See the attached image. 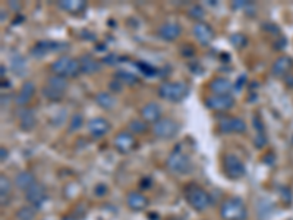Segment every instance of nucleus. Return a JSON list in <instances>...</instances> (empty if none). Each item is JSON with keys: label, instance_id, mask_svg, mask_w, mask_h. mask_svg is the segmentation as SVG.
Masks as SVG:
<instances>
[{"label": "nucleus", "instance_id": "1", "mask_svg": "<svg viewBox=\"0 0 293 220\" xmlns=\"http://www.w3.org/2000/svg\"><path fill=\"white\" fill-rule=\"evenodd\" d=\"M183 197L188 201V204L196 211H205L211 204V198H210L208 192L194 182L185 185Z\"/></svg>", "mask_w": 293, "mask_h": 220}, {"label": "nucleus", "instance_id": "2", "mask_svg": "<svg viewBox=\"0 0 293 220\" xmlns=\"http://www.w3.org/2000/svg\"><path fill=\"white\" fill-rule=\"evenodd\" d=\"M220 217L223 220H248L246 204L239 197H230L220 205Z\"/></svg>", "mask_w": 293, "mask_h": 220}, {"label": "nucleus", "instance_id": "3", "mask_svg": "<svg viewBox=\"0 0 293 220\" xmlns=\"http://www.w3.org/2000/svg\"><path fill=\"white\" fill-rule=\"evenodd\" d=\"M166 166L172 173H176V175H186V173L192 172V169H194L191 157L185 151H182L180 145H176L173 151L169 154V157L166 160Z\"/></svg>", "mask_w": 293, "mask_h": 220}, {"label": "nucleus", "instance_id": "4", "mask_svg": "<svg viewBox=\"0 0 293 220\" xmlns=\"http://www.w3.org/2000/svg\"><path fill=\"white\" fill-rule=\"evenodd\" d=\"M189 94V85L186 82H163L158 87V96L160 99L170 103H179L185 100Z\"/></svg>", "mask_w": 293, "mask_h": 220}, {"label": "nucleus", "instance_id": "5", "mask_svg": "<svg viewBox=\"0 0 293 220\" xmlns=\"http://www.w3.org/2000/svg\"><path fill=\"white\" fill-rule=\"evenodd\" d=\"M55 75L63 77V78H75L81 74V65L79 59L71 58V56H62L55 60L50 66Z\"/></svg>", "mask_w": 293, "mask_h": 220}, {"label": "nucleus", "instance_id": "6", "mask_svg": "<svg viewBox=\"0 0 293 220\" xmlns=\"http://www.w3.org/2000/svg\"><path fill=\"white\" fill-rule=\"evenodd\" d=\"M223 172L224 175L232 180L242 179L246 173L245 163L240 160L233 153H227L223 157Z\"/></svg>", "mask_w": 293, "mask_h": 220}, {"label": "nucleus", "instance_id": "7", "mask_svg": "<svg viewBox=\"0 0 293 220\" xmlns=\"http://www.w3.org/2000/svg\"><path fill=\"white\" fill-rule=\"evenodd\" d=\"M151 131H153V134H154L156 138H160V140H172V138H175L176 135L179 134L180 125L175 119L161 118L158 122H156L153 125V129Z\"/></svg>", "mask_w": 293, "mask_h": 220}, {"label": "nucleus", "instance_id": "8", "mask_svg": "<svg viewBox=\"0 0 293 220\" xmlns=\"http://www.w3.org/2000/svg\"><path fill=\"white\" fill-rule=\"evenodd\" d=\"M234 97L232 94H213L205 99V106L210 110L227 112L234 106Z\"/></svg>", "mask_w": 293, "mask_h": 220}, {"label": "nucleus", "instance_id": "9", "mask_svg": "<svg viewBox=\"0 0 293 220\" xmlns=\"http://www.w3.org/2000/svg\"><path fill=\"white\" fill-rule=\"evenodd\" d=\"M248 129L246 122L242 118H221L218 120V131L221 134H245Z\"/></svg>", "mask_w": 293, "mask_h": 220}, {"label": "nucleus", "instance_id": "10", "mask_svg": "<svg viewBox=\"0 0 293 220\" xmlns=\"http://www.w3.org/2000/svg\"><path fill=\"white\" fill-rule=\"evenodd\" d=\"M113 145H115V148H116L119 153L128 154V153H131V151L135 148V145H137L135 135L131 134L128 129H126V131H120V132H117L116 135H115V138H113Z\"/></svg>", "mask_w": 293, "mask_h": 220}, {"label": "nucleus", "instance_id": "11", "mask_svg": "<svg viewBox=\"0 0 293 220\" xmlns=\"http://www.w3.org/2000/svg\"><path fill=\"white\" fill-rule=\"evenodd\" d=\"M88 134L94 138H103L104 135H107L112 129V125L110 122L104 118H93V119L88 120Z\"/></svg>", "mask_w": 293, "mask_h": 220}, {"label": "nucleus", "instance_id": "12", "mask_svg": "<svg viewBox=\"0 0 293 220\" xmlns=\"http://www.w3.org/2000/svg\"><path fill=\"white\" fill-rule=\"evenodd\" d=\"M25 200L28 201L30 205H33L34 208H40L46 200H47V191L41 183H36L34 186H31L27 192H25Z\"/></svg>", "mask_w": 293, "mask_h": 220}, {"label": "nucleus", "instance_id": "13", "mask_svg": "<svg viewBox=\"0 0 293 220\" xmlns=\"http://www.w3.org/2000/svg\"><path fill=\"white\" fill-rule=\"evenodd\" d=\"M192 33H194V37L196 39V41L201 46H210L215 37L214 30L208 24H205V22H198V24H195Z\"/></svg>", "mask_w": 293, "mask_h": 220}, {"label": "nucleus", "instance_id": "14", "mask_svg": "<svg viewBox=\"0 0 293 220\" xmlns=\"http://www.w3.org/2000/svg\"><path fill=\"white\" fill-rule=\"evenodd\" d=\"M161 113H163L161 106L156 101H150V103L144 104L141 107V112H139L141 119L147 122V123H153V125L161 119Z\"/></svg>", "mask_w": 293, "mask_h": 220}, {"label": "nucleus", "instance_id": "15", "mask_svg": "<svg viewBox=\"0 0 293 220\" xmlns=\"http://www.w3.org/2000/svg\"><path fill=\"white\" fill-rule=\"evenodd\" d=\"M66 44L58 43V41H39L37 44H34V47L31 49V55L34 58H43L49 53H55L62 50V47H65Z\"/></svg>", "mask_w": 293, "mask_h": 220}, {"label": "nucleus", "instance_id": "16", "mask_svg": "<svg viewBox=\"0 0 293 220\" xmlns=\"http://www.w3.org/2000/svg\"><path fill=\"white\" fill-rule=\"evenodd\" d=\"M182 28L177 22H164L158 27V37L164 41H175L180 37Z\"/></svg>", "mask_w": 293, "mask_h": 220}, {"label": "nucleus", "instance_id": "17", "mask_svg": "<svg viewBox=\"0 0 293 220\" xmlns=\"http://www.w3.org/2000/svg\"><path fill=\"white\" fill-rule=\"evenodd\" d=\"M293 68V60L289 56H280L277 58L271 66V75L275 78H283L290 74Z\"/></svg>", "mask_w": 293, "mask_h": 220}, {"label": "nucleus", "instance_id": "18", "mask_svg": "<svg viewBox=\"0 0 293 220\" xmlns=\"http://www.w3.org/2000/svg\"><path fill=\"white\" fill-rule=\"evenodd\" d=\"M126 205L132 211H144L148 207V198L139 191H131L126 195Z\"/></svg>", "mask_w": 293, "mask_h": 220}, {"label": "nucleus", "instance_id": "19", "mask_svg": "<svg viewBox=\"0 0 293 220\" xmlns=\"http://www.w3.org/2000/svg\"><path fill=\"white\" fill-rule=\"evenodd\" d=\"M34 94H36V84L33 81H25L20 88L18 94L15 96V103L18 106H27L33 100Z\"/></svg>", "mask_w": 293, "mask_h": 220}, {"label": "nucleus", "instance_id": "20", "mask_svg": "<svg viewBox=\"0 0 293 220\" xmlns=\"http://www.w3.org/2000/svg\"><path fill=\"white\" fill-rule=\"evenodd\" d=\"M208 88L213 94H232L234 85L224 77H215L208 82Z\"/></svg>", "mask_w": 293, "mask_h": 220}, {"label": "nucleus", "instance_id": "21", "mask_svg": "<svg viewBox=\"0 0 293 220\" xmlns=\"http://www.w3.org/2000/svg\"><path fill=\"white\" fill-rule=\"evenodd\" d=\"M79 65H81V74H87V75L97 74L101 68V62H98L96 58L87 53L79 58Z\"/></svg>", "mask_w": 293, "mask_h": 220}, {"label": "nucleus", "instance_id": "22", "mask_svg": "<svg viewBox=\"0 0 293 220\" xmlns=\"http://www.w3.org/2000/svg\"><path fill=\"white\" fill-rule=\"evenodd\" d=\"M37 118L31 109H22L20 112V128L24 132H30L36 128Z\"/></svg>", "mask_w": 293, "mask_h": 220}, {"label": "nucleus", "instance_id": "23", "mask_svg": "<svg viewBox=\"0 0 293 220\" xmlns=\"http://www.w3.org/2000/svg\"><path fill=\"white\" fill-rule=\"evenodd\" d=\"M58 6L65 12L77 15V14H81L87 9V2H84V0H60V2H58Z\"/></svg>", "mask_w": 293, "mask_h": 220}, {"label": "nucleus", "instance_id": "24", "mask_svg": "<svg viewBox=\"0 0 293 220\" xmlns=\"http://www.w3.org/2000/svg\"><path fill=\"white\" fill-rule=\"evenodd\" d=\"M36 183H37V180L34 178V175L31 172H28V170H22V172H20L15 176V185H17V188L21 189V191H24V192H27Z\"/></svg>", "mask_w": 293, "mask_h": 220}, {"label": "nucleus", "instance_id": "25", "mask_svg": "<svg viewBox=\"0 0 293 220\" xmlns=\"http://www.w3.org/2000/svg\"><path fill=\"white\" fill-rule=\"evenodd\" d=\"M94 100L98 106L104 110H112L116 106V97L113 96V93H107V91H100L96 94Z\"/></svg>", "mask_w": 293, "mask_h": 220}, {"label": "nucleus", "instance_id": "26", "mask_svg": "<svg viewBox=\"0 0 293 220\" xmlns=\"http://www.w3.org/2000/svg\"><path fill=\"white\" fill-rule=\"evenodd\" d=\"M12 194V182L6 175H0V204L6 205Z\"/></svg>", "mask_w": 293, "mask_h": 220}, {"label": "nucleus", "instance_id": "27", "mask_svg": "<svg viewBox=\"0 0 293 220\" xmlns=\"http://www.w3.org/2000/svg\"><path fill=\"white\" fill-rule=\"evenodd\" d=\"M46 85H47L49 88L58 91V93H62V94H65L66 90H68V87H69L68 80L63 78V77H59V75H52V77H49Z\"/></svg>", "mask_w": 293, "mask_h": 220}, {"label": "nucleus", "instance_id": "28", "mask_svg": "<svg viewBox=\"0 0 293 220\" xmlns=\"http://www.w3.org/2000/svg\"><path fill=\"white\" fill-rule=\"evenodd\" d=\"M11 68H12V71L17 74V75H20V77H24L25 74H27V60L24 56H21L18 53H15L12 58H11Z\"/></svg>", "mask_w": 293, "mask_h": 220}, {"label": "nucleus", "instance_id": "29", "mask_svg": "<svg viewBox=\"0 0 293 220\" xmlns=\"http://www.w3.org/2000/svg\"><path fill=\"white\" fill-rule=\"evenodd\" d=\"M115 80L125 84V85H137V84H139V78L129 71H116L115 72Z\"/></svg>", "mask_w": 293, "mask_h": 220}, {"label": "nucleus", "instance_id": "30", "mask_svg": "<svg viewBox=\"0 0 293 220\" xmlns=\"http://www.w3.org/2000/svg\"><path fill=\"white\" fill-rule=\"evenodd\" d=\"M147 125L148 123L144 122L142 119H132L129 120V123H128V131L134 135H141V134L147 132V128H148Z\"/></svg>", "mask_w": 293, "mask_h": 220}, {"label": "nucleus", "instance_id": "31", "mask_svg": "<svg viewBox=\"0 0 293 220\" xmlns=\"http://www.w3.org/2000/svg\"><path fill=\"white\" fill-rule=\"evenodd\" d=\"M17 217L20 220H34L36 219V208L33 205H24L17 211Z\"/></svg>", "mask_w": 293, "mask_h": 220}, {"label": "nucleus", "instance_id": "32", "mask_svg": "<svg viewBox=\"0 0 293 220\" xmlns=\"http://www.w3.org/2000/svg\"><path fill=\"white\" fill-rule=\"evenodd\" d=\"M82 125H84V116H82L81 113H75V115L71 118V120H69L68 132H69V134L77 132V131H79V129L82 128Z\"/></svg>", "mask_w": 293, "mask_h": 220}, {"label": "nucleus", "instance_id": "33", "mask_svg": "<svg viewBox=\"0 0 293 220\" xmlns=\"http://www.w3.org/2000/svg\"><path fill=\"white\" fill-rule=\"evenodd\" d=\"M43 96H44L47 100L55 101V103L62 101L63 100V97H65V94H62V93H58V91H55V90L49 88L47 85H44V87H43Z\"/></svg>", "mask_w": 293, "mask_h": 220}, {"label": "nucleus", "instance_id": "34", "mask_svg": "<svg viewBox=\"0 0 293 220\" xmlns=\"http://www.w3.org/2000/svg\"><path fill=\"white\" fill-rule=\"evenodd\" d=\"M188 15H189V18H192V20L201 21V20H204V17H205V11H204V8H202V6H199V5H194V6H191V8H189Z\"/></svg>", "mask_w": 293, "mask_h": 220}, {"label": "nucleus", "instance_id": "35", "mask_svg": "<svg viewBox=\"0 0 293 220\" xmlns=\"http://www.w3.org/2000/svg\"><path fill=\"white\" fill-rule=\"evenodd\" d=\"M135 66H137L144 75H147V77H154V75H157V72H158L154 66H151V65L145 63V62H137Z\"/></svg>", "mask_w": 293, "mask_h": 220}, {"label": "nucleus", "instance_id": "36", "mask_svg": "<svg viewBox=\"0 0 293 220\" xmlns=\"http://www.w3.org/2000/svg\"><path fill=\"white\" fill-rule=\"evenodd\" d=\"M230 43L233 44L236 49H242V47H245L246 46V37L243 36V34H233L232 37H230Z\"/></svg>", "mask_w": 293, "mask_h": 220}, {"label": "nucleus", "instance_id": "37", "mask_svg": "<svg viewBox=\"0 0 293 220\" xmlns=\"http://www.w3.org/2000/svg\"><path fill=\"white\" fill-rule=\"evenodd\" d=\"M119 62H122V58H119L117 55H107V56H104L103 59H101V63H104V65H116Z\"/></svg>", "mask_w": 293, "mask_h": 220}, {"label": "nucleus", "instance_id": "38", "mask_svg": "<svg viewBox=\"0 0 293 220\" xmlns=\"http://www.w3.org/2000/svg\"><path fill=\"white\" fill-rule=\"evenodd\" d=\"M254 145L256 148L265 147V145H267V138H265V135H264V134H256L254 138Z\"/></svg>", "mask_w": 293, "mask_h": 220}, {"label": "nucleus", "instance_id": "39", "mask_svg": "<svg viewBox=\"0 0 293 220\" xmlns=\"http://www.w3.org/2000/svg\"><path fill=\"white\" fill-rule=\"evenodd\" d=\"M122 87H123V84L122 82H119L117 80H113L110 82V90H112V93L113 91H120L122 90Z\"/></svg>", "mask_w": 293, "mask_h": 220}, {"label": "nucleus", "instance_id": "40", "mask_svg": "<svg viewBox=\"0 0 293 220\" xmlns=\"http://www.w3.org/2000/svg\"><path fill=\"white\" fill-rule=\"evenodd\" d=\"M251 3L249 2H239V0H236L232 3V6H233V9H243V8H246V6H249Z\"/></svg>", "mask_w": 293, "mask_h": 220}, {"label": "nucleus", "instance_id": "41", "mask_svg": "<svg viewBox=\"0 0 293 220\" xmlns=\"http://www.w3.org/2000/svg\"><path fill=\"white\" fill-rule=\"evenodd\" d=\"M0 153H2V156H0V160L5 161L6 159H8V150H6L5 147H2V148H0Z\"/></svg>", "mask_w": 293, "mask_h": 220}, {"label": "nucleus", "instance_id": "42", "mask_svg": "<svg viewBox=\"0 0 293 220\" xmlns=\"http://www.w3.org/2000/svg\"><path fill=\"white\" fill-rule=\"evenodd\" d=\"M245 78H246V77L243 75L242 78H239V80H237V85H234V88H236V90H240V88L243 87V84H242V82L245 81Z\"/></svg>", "mask_w": 293, "mask_h": 220}, {"label": "nucleus", "instance_id": "43", "mask_svg": "<svg viewBox=\"0 0 293 220\" xmlns=\"http://www.w3.org/2000/svg\"><path fill=\"white\" fill-rule=\"evenodd\" d=\"M9 6H12V8H14V9H15L17 12H18V11L21 9L20 5H17V3H14V2H9Z\"/></svg>", "mask_w": 293, "mask_h": 220}, {"label": "nucleus", "instance_id": "44", "mask_svg": "<svg viewBox=\"0 0 293 220\" xmlns=\"http://www.w3.org/2000/svg\"><path fill=\"white\" fill-rule=\"evenodd\" d=\"M9 85H11L9 81H3V82H2V87H3V88H5V87H9Z\"/></svg>", "mask_w": 293, "mask_h": 220}, {"label": "nucleus", "instance_id": "45", "mask_svg": "<svg viewBox=\"0 0 293 220\" xmlns=\"http://www.w3.org/2000/svg\"><path fill=\"white\" fill-rule=\"evenodd\" d=\"M0 69H2V74H0V75H2V78H3V77H5V65H2Z\"/></svg>", "mask_w": 293, "mask_h": 220}, {"label": "nucleus", "instance_id": "46", "mask_svg": "<svg viewBox=\"0 0 293 220\" xmlns=\"http://www.w3.org/2000/svg\"><path fill=\"white\" fill-rule=\"evenodd\" d=\"M3 21H5V11L2 9V22H3Z\"/></svg>", "mask_w": 293, "mask_h": 220}]
</instances>
